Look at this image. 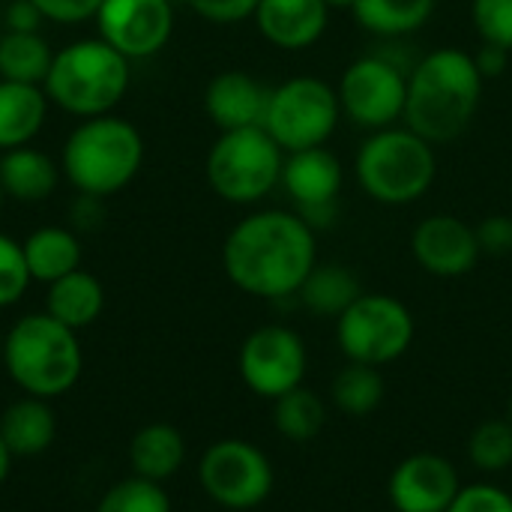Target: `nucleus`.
I'll list each match as a JSON object with an SVG mask.
<instances>
[{
	"mask_svg": "<svg viewBox=\"0 0 512 512\" xmlns=\"http://www.w3.org/2000/svg\"><path fill=\"white\" fill-rule=\"evenodd\" d=\"M339 117L342 105L336 87L312 75H297L270 90L264 129L285 153H297L327 144Z\"/></svg>",
	"mask_w": 512,
	"mask_h": 512,
	"instance_id": "obj_9",
	"label": "nucleus"
},
{
	"mask_svg": "<svg viewBox=\"0 0 512 512\" xmlns=\"http://www.w3.org/2000/svg\"><path fill=\"white\" fill-rule=\"evenodd\" d=\"M468 459L471 465L486 474H504L512 468V423L504 420H483L468 438Z\"/></svg>",
	"mask_w": 512,
	"mask_h": 512,
	"instance_id": "obj_30",
	"label": "nucleus"
},
{
	"mask_svg": "<svg viewBox=\"0 0 512 512\" xmlns=\"http://www.w3.org/2000/svg\"><path fill=\"white\" fill-rule=\"evenodd\" d=\"M480 252L489 258H507L512 255V216L495 213L477 225Z\"/></svg>",
	"mask_w": 512,
	"mask_h": 512,
	"instance_id": "obj_35",
	"label": "nucleus"
},
{
	"mask_svg": "<svg viewBox=\"0 0 512 512\" xmlns=\"http://www.w3.org/2000/svg\"><path fill=\"white\" fill-rule=\"evenodd\" d=\"M186 465V438L171 423H147L129 441V468L135 477L165 483Z\"/></svg>",
	"mask_w": 512,
	"mask_h": 512,
	"instance_id": "obj_20",
	"label": "nucleus"
},
{
	"mask_svg": "<svg viewBox=\"0 0 512 512\" xmlns=\"http://www.w3.org/2000/svg\"><path fill=\"white\" fill-rule=\"evenodd\" d=\"M315 264V231L288 210H261L240 219L222 246V267L231 285L261 300L297 297Z\"/></svg>",
	"mask_w": 512,
	"mask_h": 512,
	"instance_id": "obj_1",
	"label": "nucleus"
},
{
	"mask_svg": "<svg viewBox=\"0 0 512 512\" xmlns=\"http://www.w3.org/2000/svg\"><path fill=\"white\" fill-rule=\"evenodd\" d=\"M267 105H270V90L258 78L240 69L219 72L204 93L207 117L219 126V132L264 126Z\"/></svg>",
	"mask_w": 512,
	"mask_h": 512,
	"instance_id": "obj_17",
	"label": "nucleus"
},
{
	"mask_svg": "<svg viewBox=\"0 0 512 512\" xmlns=\"http://www.w3.org/2000/svg\"><path fill=\"white\" fill-rule=\"evenodd\" d=\"M507 420L512 423V396H510V405H507Z\"/></svg>",
	"mask_w": 512,
	"mask_h": 512,
	"instance_id": "obj_43",
	"label": "nucleus"
},
{
	"mask_svg": "<svg viewBox=\"0 0 512 512\" xmlns=\"http://www.w3.org/2000/svg\"><path fill=\"white\" fill-rule=\"evenodd\" d=\"M99 36L123 57H153L174 30V0H102Z\"/></svg>",
	"mask_w": 512,
	"mask_h": 512,
	"instance_id": "obj_14",
	"label": "nucleus"
},
{
	"mask_svg": "<svg viewBox=\"0 0 512 512\" xmlns=\"http://www.w3.org/2000/svg\"><path fill=\"white\" fill-rule=\"evenodd\" d=\"M105 309V288L102 282L87 270H72L48 285L45 291V309L54 321L66 324L69 330H87L99 321Z\"/></svg>",
	"mask_w": 512,
	"mask_h": 512,
	"instance_id": "obj_21",
	"label": "nucleus"
},
{
	"mask_svg": "<svg viewBox=\"0 0 512 512\" xmlns=\"http://www.w3.org/2000/svg\"><path fill=\"white\" fill-rule=\"evenodd\" d=\"M45 96L75 117L111 114L129 90V57L111 48L102 36L78 39L54 51Z\"/></svg>",
	"mask_w": 512,
	"mask_h": 512,
	"instance_id": "obj_5",
	"label": "nucleus"
},
{
	"mask_svg": "<svg viewBox=\"0 0 512 512\" xmlns=\"http://www.w3.org/2000/svg\"><path fill=\"white\" fill-rule=\"evenodd\" d=\"M0 354H3V333H0Z\"/></svg>",
	"mask_w": 512,
	"mask_h": 512,
	"instance_id": "obj_44",
	"label": "nucleus"
},
{
	"mask_svg": "<svg viewBox=\"0 0 512 512\" xmlns=\"http://www.w3.org/2000/svg\"><path fill=\"white\" fill-rule=\"evenodd\" d=\"M447 512H512V495L495 483H468Z\"/></svg>",
	"mask_w": 512,
	"mask_h": 512,
	"instance_id": "obj_34",
	"label": "nucleus"
},
{
	"mask_svg": "<svg viewBox=\"0 0 512 512\" xmlns=\"http://www.w3.org/2000/svg\"><path fill=\"white\" fill-rule=\"evenodd\" d=\"M408 72L411 69H405L384 51L354 60L342 72L336 87L342 114H348L357 126L369 132L396 126V120L405 117Z\"/></svg>",
	"mask_w": 512,
	"mask_h": 512,
	"instance_id": "obj_11",
	"label": "nucleus"
},
{
	"mask_svg": "<svg viewBox=\"0 0 512 512\" xmlns=\"http://www.w3.org/2000/svg\"><path fill=\"white\" fill-rule=\"evenodd\" d=\"M3 201H6V192H3V186H0V210H3Z\"/></svg>",
	"mask_w": 512,
	"mask_h": 512,
	"instance_id": "obj_42",
	"label": "nucleus"
},
{
	"mask_svg": "<svg viewBox=\"0 0 512 512\" xmlns=\"http://www.w3.org/2000/svg\"><path fill=\"white\" fill-rule=\"evenodd\" d=\"M45 114V87L0 78V153L30 144L45 126Z\"/></svg>",
	"mask_w": 512,
	"mask_h": 512,
	"instance_id": "obj_22",
	"label": "nucleus"
},
{
	"mask_svg": "<svg viewBox=\"0 0 512 512\" xmlns=\"http://www.w3.org/2000/svg\"><path fill=\"white\" fill-rule=\"evenodd\" d=\"M273 426L285 441L309 444L327 426V405L315 390L300 384L297 390H291L273 402Z\"/></svg>",
	"mask_w": 512,
	"mask_h": 512,
	"instance_id": "obj_28",
	"label": "nucleus"
},
{
	"mask_svg": "<svg viewBox=\"0 0 512 512\" xmlns=\"http://www.w3.org/2000/svg\"><path fill=\"white\" fill-rule=\"evenodd\" d=\"M240 381L261 399L276 402L297 390L309 372V351L297 330L285 324H264L252 330L237 354Z\"/></svg>",
	"mask_w": 512,
	"mask_h": 512,
	"instance_id": "obj_12",
	"label": "nucleus"
},
{
	"mask_svg": "<svg viewBox=\"0 0 512 512\" xmlns=\"http://www.w3.org/2000/svg\"><path fill=\"white\" fill-rule=\"evenodd\" d=\"M144 162L141 132L114 114L87 117L72 129L60 168L81 195L108 198L129 186Z\"/></svg>",
	"mask_w": 512,
	"mask_h": 512,
	"instance_id": "obj_4",
	"label": "nucleus"
},
{
	"mask_svg": "<svg viewBox=\"0 0 512 512\" xmlns=\"http://www.w3.org/2000/svg\"><path fill=\"white\" fill-rule=\"evenodd\" d=\"M360 294L363 285L357 273L342 264H315L303 288L297 291L300 303L321 318H339Z\"/></svg>",
	"mask_w": 512,
	"mask_h": 512,
	"instance_id": "obj_25",
	"label": "nucleus"
},
{
	"mask_svg": "<svg viewBox=\"0 0 512 512\" xmlns=\"http://www.w3.org/2000/svg\"><path fill=\"white\" fill-rule=\"evenodd\" d=\"M411 252L414 261L438 279H459L471 273L483 255L477 228L453 213L426 216L411 234Z\"/></svg>",
	"mask_w": 512,
	"mask_h": 512,
	"instance_id": "obj_16",
	"label": "nucleus"
},
{
	"mask_svg": "<svg viewBox=\"0 0 512 512\" xmlns=\"http://www.w3.org/2000/svg\"><path fill=\"white\" fill-rule=\"evenodd\" d=\"M45 15L30 3V0H15L9 9H6V24L9 30H39V21Z\"/></svg>",
	"mask_w": 512,
	"mask_h": 512,
	"instance_id": "obj_39",
	"label": "nucleus"
},
{
	"mask_svg": "<svg viewBox=\"0 0 512 512\" xmlns=\"http://www.w3.org/2000/svg\"><path fill=\"white\" fill-rule=\"evenodd\" d=\"M486 78L474 54L462 48H438L423 54L408 72L405 126L429 144H450L477 117Z\"/></svg>",
	"mask_w": 512,
	"mask_h": 512,
	"instance_id": "obj_2",
	"label": "nucleus"
},
{
	"mask_svg": "<svg viewBox=\"0 0 512 512\" xmlns=\"http://www.w3.org/2000/svg\"><path fill=\"white\" fill-rule=\"evenodd\" d=\"M285 150L264 126L231 129L207 153V183L231 204H255L282 183Z\"/></svg>",
	"mask_w": 512,
	"mask_h": 512,
	"instance_id": "obj_7",
	"label": "nucleus"
},
{
	"mask_svg": "<svg viewBox=\"0 0 512 512\" xmlns=\"http://www.w3.org/2000/svg\"><path fill=\"white\" fill-rule=\"evenodd\" d=\"M0 366L24 396L51 402L81 381L84 351L75 330L48 312H30L3 333Z\"/></svg>",
	"mask_w": 512,
	"mask_h": 512,
	"instance_id": "obj_3",
	"label": "nucleus"
},
{
	"mask_svg": "<svg viewBox=\"0 0 512 512\" xmlns=\"http://www.w3.org/2000/svg\"><path fill=\"white\" fill-rule=\"evenodd\" d=\"M354 171L369 198L387 207H405L420 201L435 183V144L408 126H387L363 141Z\"/></svg>",
	"mask_w": 512,
	"mask_h": 512,
	"instance_id": "obj_6",
	"label": "nucleus"
},
{
	"mask_svg": "<svg viewBox=\"0 0 512 512\" xmlns=\"http://www.w3.org/2000/svg\"><path fill=\"white\" fill-rule=\"evenodd\" d=\"M474 63H477L480 75H483L486 81H492V78H501V75L507 72L510 51H507V48H501V45L483 42V45H480V51L474 54Z\"/></svg>",
	"mask_w": 512,
	"mask_h": 512,
	"instance_id": "obj_38",
	"label": "nucleus"
},
{
	"mask_svg": "<svg viewBox=\"0 0 512 512\" xmlns=\"http://www.w3.org/2000/svg\"><path fill=\"white\" fill-rule=\"evenodd\" d=\"M0 438L15 459H36L51 450L57 438V414L51 402L21 396L0 414Z\"/></svg>",
	"mask_w": 512,
	"mask_h": 512,
	"instance_id": "obj_19",
	"label": "nucleus"
},
{
	"mask_svg": "<svg viewBox=\"0 0 512 512\" xmlns=\"http://www.w3.org/2000/svg\"><path fill=\"white\" fill-rule=\"evenodd\" d=\"M12 462H15V456L9 453V447L3 444V438H0V486L9 480V474H12Z\"/></svg>",
	"mask_w": 512,
	"mask_h": 512,
	"instance_id": "obj_40",
	"label": "nucleus"
},
{
	"mask_svg": "<svg viewBox=\"0 0 512 512\" xmlns=\"http://www.w3.org/2000/svg\"><path fill=\"white\" fill-rule=\"evenodd\" d=\"M273 462L261 447L243 438H222L210 444L198 462L201 492L222 510H255L273 492Z\"/></svg>",
	"mask_w": 512,
	"mask_h": 512,
	"instance_id": "obj_10",
	"label": "nucleus"
},
{
	"mask_svg": "<svg viewBox=\"0 0 512 512\" xmlns=\"http://www.w3.org/2000/svg\"><path fill=\"white\" fill-rule=\"evenodd\" d=\"M438 0H357L354 18L381 39H405L417 33L435 12Z\"/></svg>",
	"mask_w": 512,
	"mask_h": 512,
	"instance_id": "obj_26",
	"label": "nucleus"
},
{
	"mask_svg": "<svg viewBox=\"0 0 512 512\" xmlns=\"http://www.w3.org/2000/svg\"><path fill=\"white\" fill-rule=\"evenodd\" d=\"M471 18L483 42L512 51V0H474Z\"/></svg>",
	"mask_w": 512,
	"mask_h": 512,
	"instance_id": "obj_33",
	"label": "nucleus"
},
{
	"mask_svg": "<svg viewBox=\"0 0 512 512\" xmlns=\"http://www.w3.org/2000/svg\"><path fill=\"white\" fill-rule=\"evenodd\" d=\"M48 21H60V24H75V21H87L96 18L102 0H30Z\"/></svg>",
	"mask_w": 512,
	"mask_h": 512,
	"instance_id": "obj_37",
	"label": "nucleus"
},
{
	"mask_svg": "<svg viewBox=\"0 0 512 512\" xmlns=\"http://www.w3.org/2000/svg\"><path fill=\"white\" fill-rule=\"evenodd\" d=\"M252 18L270 45L303 51L324 36L330 6L324 0H258Z\"/></svg>",
	"mask_w": 512,
	"mask_h": 512,
	"instance_id": "obj_18",
	"label": "nucleus"
},
{
	"mask_svg": "<svg viewBox=\"0 0 512 512\" xmlns=\"http://www.w3.org/2000/svg\"><path fill=\"white\" fill-rule=\"evenodd\" d=\"M387 396V384L381 369L366 366V363H348L345 369L336 372L330 384V399L333 405L348 414V417H369L381 408Z\"/></svg>",
	"mask_w": 512,
	"mask_h": 512,
	"instance_id": "obj_29",
	"label": "nucleus"
},
{
	"mask_svg": "<svg viewBox=\"0 0 512 512\" xmlns=\"http://www.w3.org/2000/svg\"><path fill=\"white\" fill-rule=\"evenodd\" d=\"M21 249H24L30 279L42 285H51L60 276L81 267V240L75 237V231L60 228V225L36 228L33 234H27Z\"/></svg>",
	"mask_w": 512,
	"mask_h": 512,
	"instance_id": "obj_24",
	"label": "nucleus"
},
{
	"mask_svg": "<svg viewBox=\"0 0 512 512\" xmlns=\"http://www.w3.org/2000/svg\"><path fill=\"white\" fill-rule=\"evenodd\" d=\"M459 492V468L438 453H414L402 459L387 483L396 512H447Z\"/></svg>",
	"mask_w": 512,
	"mask_h": 512,
	"instance_id": "obj_15",
	"label": "nucleus"
},
{
	"mask_svg": "<svg viewBox=\"0 0 512 512\" xmlns=\"http://www.w3.org/2000/svg\"><path fill=\"white\" fill-rule=\"evenodd\" d=\"M186 3L213 24H237L255 15L258 9V0H186Z\"/></svg>",
	"mask_w": 512,
	"mask_h": 512,
	"instance_id": "obj_36",
	"label": "nucleus"
},
{
	"mask_svg": "<svg viewBox=\"0 0 512 512\" xmlns=\"http://www.w3.org/2000/svg\"><path fill=\"white\" fill-rule=\"evenodd\" d=\"M324 3H327L330 9H354L357 0H324Z\"/></svg>",
	"mask_w": 512,
	"mask_h": 512,
	"instance_id": "obj_41",
	"label": "nucleus"
},
{
	"mask_svg": "<svg viewBox=\"0 0 512 512\" xmlns=\"http://www.w3.org/2000/svg\"><path fill=\"white\" fill-rule=\"evenodd\" d=\"M30 282L33 279H30L21 243L12 240L9 234H0V309L15 306L27 294Z\"/></svg>",
	"mask_w": 512,
	"mask_h": 512,
	"instance_id": "obj_32",
	"label": "nucleus"
},
{
	"mask_svg": "<svg viewBox=\"0 0 512 512\" xmlns=\"http://www.w3.org/2000/svg\"><path fill=\"white\" fill-rule=\"evenodd\" d=\"M96 512H174V504L162 483L132 474L105 489Z\"/></svg>",
	"mask_w": 512,
	"mask_h": 512,
	"instance_id": "obj_31",
	"label": "nucleus"
},
{
	"mask_svg": "<svg viewBox=\"0 0 512 512\" xmlns=\"http://www.w3.org/2000/svg\"><path fill=\"white\" fill-rule=\"evenodd\" d=\"M54 51L39 30H6L0 36V78L21 84H45Z\"/></svg>",
	"mask_w": 512,
	"mask_h": 512,
	"instance_id": "obj_27",
	"label": "nucleus"
},
{
	"mask_svg": "<svg viewBox=\"0 0 512 512\" xmlns=\"http://www.w3.org/2000/svg\"><path fill=\"white\" fill-rule=\"evenodd\" d=\"M417 324L411 309L393 294H360L336 318V345L348 363L390 366L414 345Z\"/></svg>",
	"mask_w": 512,
	"mask_h": 512,
	"instance_id": "obj_8",
	"label": "nucleus"
},
{
	"mask_svg": "<svg viewBox=\"0 0 512 512\" xmlns=\"http://www.w3.org/2000/svg\"><path fill=\"white\" fill-rule=\"evenodd\" d=\"M60 180V168L36 147H12L0 153V186L15 201H45Z\"/></svg>",
	"mask_w": 512,
	"mask_h": 512,
	"instance_id": "obj_23",
	"label": "nucleus"
},
{
	"mask_svg": "<svg viewBox=\"0 0 512 512\" xmlns=\"http://www.w3.org/2000/svg\"><path fill=\"white\" fill-rule=\"evenodd\" d=\"M342 162L321 144L309 150H297L285 156L282 186L294 201V213L312 228H330L339 216V192H342Z\"/></svg>",
	"mask_w": 512,
	"mask_h": 512,
	"instance_id": "obj_13",
	"label": "nucleus"
}]
</instances>
